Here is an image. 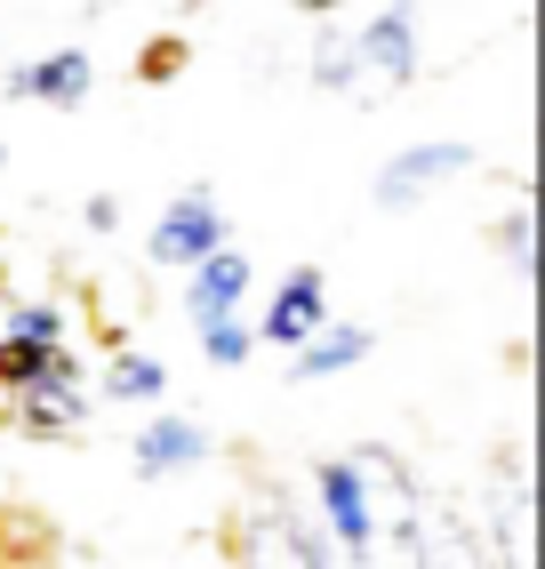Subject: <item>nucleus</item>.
Here are the masks:
<instances>
[{
  "mask_svg": "<svg viewBox=\"0 0 545 569\" xmlns=\"http://www.w3.org/2000/svg\"><path fill=\"white\" fill-rule=\"evenodd\" d=\"M321 321H329V273L321 264H297V273L265 297V313L249 329H257V346H297V337L321 329Z\"/></svg>",
  "mask_w": 545,
  "mask_h": 569,
  "instance_id": "9",
  "label": "nucleus"
},
{
  "mask_svg": "<svg viewBox=\"0 0 545 569\" xmlns=\"http://www.w3.org/2000/svg\"><path fill=\"white\" fill-rule=\"evenodd\" d=\"M105 401H121V409H152V401H169V369L137 353V346H112L105 353Z\"/></svg>",
  "mask_w": 545,
  "mask_h": 569,
  "instance_id": "12",
  "label": "nucleus"
},
{
  "mask_svg": "<svg viewBox=\"0 0 545 569\" xmlns=\"http://www.w3.org/2000/svg\"><path fill=\"white\" fill-rule=\"evenodd\" d=\"M369 353H377V329H361V321H321V329H305L297 346H289V386H329V377L361 369Z\"/></svg>",
  "mask_w": 545,
  "mask_h": 569,
  "instance_id": "10",
  "label": "nucleus"
},
{
  "mask_svg": "<svg viewBox=\"0 0 545 569\" xmlns=\"http://www.w3.org/2000/svg\"><path fill=\"white\" fill-rule=\"evenodd\" d=\"M192 329H201V361H209V369H241V361L257 353L249 313H209V321H192Z\"/></svg>",
  "mask_w": 545,
  "mask_h": 569,
  "instance_id": "13",
  "label": "nucleus"
},
{
  "mask_svg": "<svg viewBox=\"0 0 545 569\" xmlns=\"http://www.w3.org/2000/svg\"><path fill=\"white\" fill-rule=\"evenodd\" d=\"M474 144H457V137H442V144H409V153H394L377 169V184H369V201L377 209H417L425 193H442V184H457V177H474Z\"/></svg>",
  "mask_w": 545,
  "mask_h": 569,
  "instance_id": "3",
  "label": "nucleus"
},
{
  "mask_svg": "<svg viewBox=\"0 0 545 569\" xmlns=\"http://www.w3.org/2000/svg\"><path fill=\"white\" fill-rule=\"evenodd\" d=\"M314 81L354 104H394L417 81V9H385L361 32H329L314 57Z\"/></svg>",
  "mask_w": 545,
  "mask_h": 569,
  "instance_id": "1",
  "label": "nucleus"
},
{
  "mask_svg": "<svg viewBox=\"0 0 545 569\" xmlns=\"http://www.w3.org/2000/svg\"><path fill=\"white\" fill-rule=\"evenodd\" d=\"M497 241H505V257H514V273H529V241H537V224H529V209H514L497 224Z\"/></svg>",
  "mask_w": 545,
  "mask_h": 569,
  "instance_id": "16",
  "label": "nucleus"
},
{
  "mask_svg": "<svg viewBox=\"0 0 545 569\" xmlns=\"http://www.w3.org/2000/svg\"><path fill=\"white\" fill-rule=\"evenodd\" d=\"M9 337H24V346H65V297H32V306H9Z\"/></svg>",
  "mask_w": 545,
  "mask_h": 569,
  "instance_id": "14",
  "label": "nucleus"
},
{
  "mask_svg": "<svg viewBox=\"0 0 545 569\" xmlns=\"http://www.w3.org/2000/svg\"><path fill=\"white\" fill-rule=\"evenodd\" d=\"M89 409H97L89 401V369H81L72 346H57L24 386H9V426L24 441H81L89 433Z\"/></svg>",
  "mask_w": 545,
  "mask_h": 569,
  "instance_id": "2",
  "label": "nucleus"
},
{
  "mask_svg": "<svg viewBox=\"0 0 545 569\" xmlns=\"http://www.w3.org/2000/svg\"><path fill=\"white\" fill-rule=\"evenodd\" d=\"M57 346H24V337H9V329H0V393H9V386H24V377L32 369H41Z\"/></svg>",
  "mask_w": 545,
  "mask_h": 569,
  "instance_id": "15",
  "label": "nucleus"
},
{
  "mask_svg": "<svg viewBox=\"0 0 545 569\" xmlns=\"http://www.w3.org/2000/svg\"><path fill=\"white\" fill-rule=\"evenodd\" d=\"M217 241H232V217L192 184V193H177L161 217H152V233H145V257L161 264V273H185L192 257H209Z\"/></svg>",
  "mask_w": 545,
  "mask_h": 569,
  "instance_id": "5",
  "label": "nucleus"
},
{
  "mask_svg": "<svg viewBox=\"0 0 545 569\" xmlns=\"http://www.w3.org/2000/svg\"><path fill=\"white\" fill-rule=\"evenodd\" d=\"M185 273H192V281H185V313H192V321H209V313H241V306H249V281H257V273H249V257H241V241H217L209 257H192Z\"/></svg>",
  "mask_w": 545,
  "mask_h": 569,
  "instance_id": "11",
  "label": "nucleus"
},
{
  "mask_svg": "<svg viewBox=\"0 0 545 569\" xmlns=\"http://www.w3.org/2000/svg\"><path fill=\"white\" fill-rule=\"evenodd\" d=\"M354 473L369 489V513H377V538H385V513H394V538H425V506H417V473L394 458L385 441L354 449Z\"/></svg>",
  "mask_w": 545,
  "mask_h": 569,
  "instance_id": "7",
  "label": "nucleus"
},
{
  "mask_svg": "<svg viewBox=\"0 0 545 569\" xmlns=\"http://www.w3.org/2000/svg\"><path fill=\"white\" fill-rule=\"evenodd\" d=\"M305 17H337V9H354V0H297Z\"/></svg>",
  "mask_w": 545,
  "mask_h": 569,
  "instance_id": "18",
  "label": "nucleus"
},
{
  "mask_svg": "<svg viewBox=\"0 0 545 569\" xmlns=\"http://www.w3.org/2000/svg\"><path fill=\"white\" fill-rule=\"evenodd\" d=\"M0 306H9V273H0Z\"/></svg>",
  "mask_w": 545,
  "mask_h": 569,
  "instance_id": "19",
  "label": "nucleus"
},
{
  "mask_svg": "<svg viewBox=\"0 0 545 569\" xmlns=\"http://www.w3.org/2000/svg\"><path fill=\"white\" fill-rule=\"evenodd\" d=\"M0 169H9V144H0Z\"/></svg>",
  "mask_w": 545,
  "mask_h": 569,
  "instance_id": "20",
  "label": "nucleus"
},
{
  "mask_svg": "<svg viewBox=\"0 0 545 569\" xmlns=\"http://www.w3.org/2000/svg\"><path fill=\"white\" fill-rule=\"evenodd\" d=\"M209 426L201 417H185V409H152L145 417V433L129 441V458H137V473L145 481H169V473H201L209 466Z\"/></svg>",
  "mask_w": 545,
  "mask_h": 569,
  "instance_id": "6",
  "label": "nucleus"
},
{
  "mask_svg": "<svg viewBox=\"0 0 545 569\" xmlns=\"http://www.w3.org/2000/svg\"><path fill=\"white\" fill-rule=\"evenodd\" d=\"M314 506H321V529H329V553H345V561L377 553V513H369V489H361L354 458H321L314 466Z\"/></svg>",
  "mask_w": 545,
  "mask_h": 569,
  "instance_id": "4",
  "label": "nucleus"
},
{
  "mask_svg": "<svg viewBox=\"0 0 545 569\" xmlns=\"http://www.w3.org/2000/svg\"><path fill=\"white\" fill-rule=\"evenodd\" d=\"M81 224H89V233H105V241H112V224H121V201H112V193H89Z\"/></svg>",
  "mask_w": 545,
  "mask_h": 569,
  "instance_id": "17",
  "label": "nucleus"
},
{
  "mask_svg": "<svg viewBox=\"0 0 545 569\" xmlns=\"http://www.w3.org/2000/svg\"><path fill=\"white\" fill-rule=\"evenodd\" d=\"M89 89H97L89 49H49V57H32V64L9 72V97L17 104H49V112H81Z\"/></svg>",
  "mask_w": 545,
  "mask_h": 569,
  "instance_id": "8",
  "label": "nucleus"
}]
</instances>
